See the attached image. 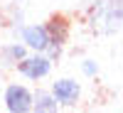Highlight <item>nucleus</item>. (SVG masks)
Returning <instances> with one entry per match:
<instances>
[{
  "mask_svg": "<svg viewBox=\"0 0 123 113\" xmlns=\"http://www.w3.org/2000/svg\"><path fill=\"white\" fill-rule=\"evenodd\" d=\"M3 103L10 113H30L32 111V91L25 84H7L3 91Z\"/></svg>",
  "mask_w": 123,
  "mask_h": 113,
  "instance_id": "4",
  "label": "nucleus"
},
{
  "mask_svg": "<svg viewBox=\"0 0 123 113\" xmlns=\"http://www.w3.org/2000/svg\"><path fill=\"white\" fill-rule=\"evenodd\" d=\"M49 91H52L54 101L59 103V108H74L79 103V98H81V84L76 79H69V76L52 81V89Z\"/></svg>",
  "mask_w": 123,
  "mask_h": 113,
  "instance_id": "5",
  "label": "nucleus"
},
{
  "mask_svg": "<svg viewBox=\"0 0 123 113\" xmlns=\"http://www.w3.org/2000/svg\"><path fill=\"white\" fill-rule=\"evenodd\" d=\"M20 42H22L30 52H44L49 47V32L44 22H32L20 27Z\"/></svg>",
  "mask_w": 123,
  "mask_h": 113,
  "instance_id": "6",
  "label": "nucleus"
},
{
  "mask_svg": "<svg viewBox=\"0 0 123 113\" xmlns=\"http://www.w3.org/2000/svg\"><path fill=\"white\" fill-rule=\"evenodd\" d=\"M44 25H47V32H49V47L44 49V54L52 61H57L62 57V49H64L67 39H69V22L64 17H52Z\"/></svg>",
  "mask_w": 123,
  "mask_h": 113,
  "instance_id": "3",
  "label": "nucleus"
},
{
  "mask_svg": "<svg viewBox=\"0 0 123 113\" xmlns=\"http://www.w3.org/2000/svg\"><path fill=\"white\" fill-rule=\"evenodd\" d=\"M89 22L98 35H116L123 22V0H94Z\"/></svg>",
  "mask_w": 123,
  "mask_h": 113,
  "instance_id": "1",
  "label": "nucleus"
},
{
  "mask_svg": "<svg viewBox=\"0 0 123 113\" xmlns=\"http://www.w3.org/2000/svg\"><path fill=\"white\" fill-rule=\"evenodd\" d=\"M81 74H84L86 79H96L98 76V64L94 59H84L81 61Z\"/></svg>",
  "mask_w": 123,
  "mask_h": 113,
  "instance_id": "9",
  "label": "nucleus"
},
{
  "mask_svg": "<svg viewBox=\"0 0 123 113\" xmlns=\"http://www.w3.org/2000/svg\"><path fill=\"white\" fill-rule=\"evenodd\" d=\"M32 111L35 113H54V111H59V103L54 101L52 91H44V89L32 91Z\"/></svg>",
  "mask_w": 123,
  "mask_h": 113,
  "instance_id": "7",
  "label": "nucleus"
},
{
  "mask_svg": "<svg viewBox=\"0 0 123 113\" xmlns=\"http://www.w3.org/2000/svg\"><path fill=\"white\" fill-rule=\"evenodd\" d=\"M15 66L17 74H22L30 81H42L52 74V59L44 52H27V57H22Z\"/></svg>",
  "mask_w": 123,
  "mask_h": 113,
  "instance_id": "2",
  "label": "nucleus"
},
{
  "mask_svg": "<svg viewBox=\"0 0 123 113\" xmlns=\"http://www.w3.org/2000/svg\"><path fill=\"white\" fill-rule=\"evenodd\" d=\"M27 52H30V49L22 42H10V44H5L3 49H0V57H3L7 64H17L22 57H27Z\"/></svg>",
  "mask_w": 123,
  "mask_h": 113,
  "instance_id": "8",
  "label": "nucleus"
}]
</instances>
